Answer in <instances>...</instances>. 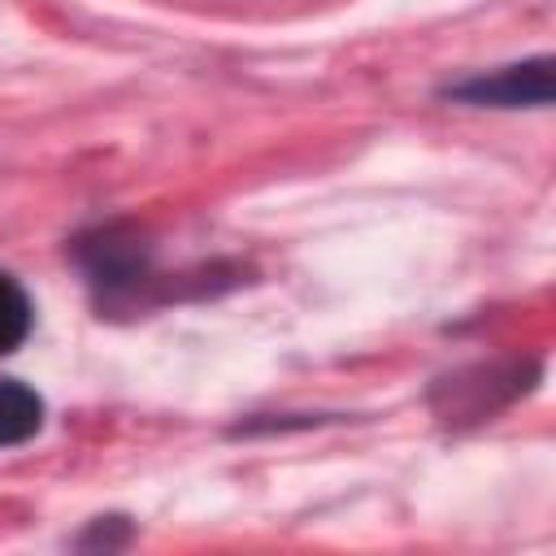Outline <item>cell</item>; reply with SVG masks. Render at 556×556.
Instances as JSON below:
<instances>
[{"instance_id":"1","label":"cell","mask_w":556,"mask_h":556,"mask_svg":"<svg viewBox=\"0 0 556 556\" xmlns=\"http://www.w3.org/2000/svg\"><path fill=\"white\" fill-rule=\"evenodd\" d=\"M452 96L486 100V104H547L552 100V65L547 61L513 65V70H504L495 78H478V83L452 87Z\"/></svg>"},{"instance_id":"2","label":"cell","mask_w":556,"mask_h":556,"mask_svg":"<svg viewBox=\"0 0 556 556\" xmlns=\"http://www.w3.org/2000/svg\"><path fill=\"white\" fill-rule=\"evenodd\" d=\"M39 426H43V400L17 378H0V447L26 443L30 434H39Z\"/></svg>"},{"instance_id":"3","label":"cell","mask_w":556,"mask_h":556,"mask_svg":"<svg viewBox=\"0 0 556 556\" xmlns=\"http://www.w3.org/2000/svg\"><path fill=\"white\" fill-rule=\"evenodd\" d=\"M26 330H30V300L9 274H0V356L13 352L26 339Z\"/></svg>"}]
</instances>
